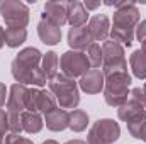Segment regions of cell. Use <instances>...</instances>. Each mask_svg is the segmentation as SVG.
<instances>
[{
	"instance_id": "17",
	"label": "cell",
	"mask_w": 146,
	"mask_h": 144,
	"mask_svg": "<svg viewBox=\"0 0 146 144\" xmlns=\"http://www.w3.org/2000/svg\"><path fill=\"white\" fill-rule=\"evenodd\" d=\"M21 122H22V131L27 134H37L44 127V117L39 112H22L21 114Z\"/></svg>"
},
{
	"instance_id": "16",
	"label": "cell",
	"mask_w": 146,
	"mask_h": 144,
	"mask_svg": "<svg viewBox=\"0 0 146 144\" xmlns=\"http://www.w3.org/2000/svg\"><path fill=\"white\" fill-rule=\"evenodd\" d=\"M102 46V56H104V61H102V66L104 65H114V63H121L126 59V51H124V46L107 39L106 42L100 44Z\"/></svg>"
},
{
	"instance_id": "1",
	"label": "cell",
	"mask_w": 146,
	"mask_h": 144,
	"mask_svg": "<svg viewBox=\"0 0 146 144\" xmlns=\"http://www.w3.org/2000/svg\"><path fill=\"white\" fill-rule=\"evenodd\" d=\"M41 59L42 53L37 48H24L19 51V54L12 59L10 63V73L15 80V83L26 85V87H34L42 88L48 83V78L41 71Z\"/></svg>"
},
{
	"instance_id": "26",
	"label": "cell",
	"mask_w": 146,
	"mask_h": 144,
	"mask_svg": "<svg viewBox=\"0 0 146 144\" xmlns=\"http://www.w3.org/2000/svg\"><path fill=\"white\" fill-rule=\"evenodd\" d=\"M37 93H39V88L29 87V90H27V100H26V110H29V112H36Z\"/></svg>"
},
{
	"instance_id": "25",
	"label": "cell",
	"mask_w": 146,
	"mask_h": 144,
	"mask_svg": "<svg viewBox=\"0 0 146 144\" xmlns=\"http://www.w3.org/2000/svg\"><path fill=\"white\" fill-rule=\"evenodd\" d=\"M7 127H9L10 134H21L22 132L21 114H17V112H7Z\"/></svg>"
},
{
	"instance_id": "15",
	"label": "cell",
	"mask_w": 146,
	"mask_h": 144,
	"mask_svg": "<svg viewBox=\"0 0 146 144\" xmlns=\"http://www.w3.org/2000/svg\"><path fill=\"white\" fill-rule=\"evenodd\" d=\"M90 20V14L85 9L83 2L80 0H72L68 2V24L72 27H83Z\"/></svg>"
},
{
	"instance_id": "37",
	"label": "cell",
	"mask_w": 146,
	"mask_h": 144,
	"mask_svg": "<svg viewBox=\"0 0 146 144\" xmlns=\"http://www.w3.org/2000/svg\"><path fill=\"white\" fill-rule=\"evenodd\" d=\"M141 49H143V51H145V53H146V41H145V42H143V44H141Z\"/></svg>"
},
{
	"instance_id": "36",
	"label": "cell",
	"mask_w": 146,
	"mask_h": 144,
	"mask_svg": "<svg viewBox=\"0 0 146 144\" xmlns=\"http://www.w3.org/2000/svg\"><path fill=\"white\" fill-rule=\"evenodd\" d=\"M42 144H60L58 141H54V139H48V141H44Z\"/></svg>"
},
{
	"instance_id": "8",
	"label": "cell",
	"mask_w": 146,
	"mask_h": 144,
	"mask_svg": "<svg viewBox=\"0 0 146 144\" xmlns=\"http://www.w3.org/2000/svg\"><path fill=\"white\" fill-rule=\"evenodd\" d=\"M41 19L49 20L51 24L63 27L68 24V2L65 0H49L44 3V10L41 14Z\"/></svg>"
},
{
	"instance_id": "10",
	"label": "cell",
	"mask_w": 146,
	"mask_h": 144,
	"mask_svg": "<svg viewBox=\"0 0 146 144\" xmlns=\"http://www.w3.org/2000/svg\"><path fill=\"white\" fill-rule=\"evenodd\" d=\"M27 90H29V87L21 85V83H14V85L9 88V97H7L5 110H7V112H17V114L26 112Z\"/></svg>"
},
{
	"instance_id": "39",
	"label": "cell",
	"mask_w": 146,
	"mask_h": 144,
	"mask_svg": "<svg viewBox=\"0 0 146 144\" xmlns=\"http://www.w3.org/2000/svg\"><path fill=\"white\" fill-rule=\"evenodd\" d=\"M0 144H3V137H0Z\"/></svg>"
},
{
	"instance_id": "30",
	"label": "cell",
	"mask_w": 146,
	"mask_h": 144,
	"mask_svg": "<svg viewBox=\"0 0 146 144\" xmlns=\"http://www.w3.org/2000/svg\"><path fill=\"white\" fill-rule=\"evenodd\" d=\"M9 134V127H7V110L0 108V137H5Z\"/></svg>"
},
{
	"instance_id": "38",
	"label": "cell",
	"mask_w": 146,
	"mask_h": 144,
	"mask_svg": "<svg viewBox=\"0 0 146 144\" xmlns=\"http://www.w3.org/2000/svg\"><path fill=\"white\" fill-rule=\"evenodd\" d=\"M143 92L146 93V81H145V85H143Z\"/></svg>"
},
{
	"instance_id": "35",
	"label": "cell",
	"mask_w": 146,
	"mask_h": 144,
	"mask_svg": "<svg viewBox=\"0 0 146 144\" xmlns=\"http://www.w3.org/2000/svg\"><path fill=\"white\" fill-rule=\"evenodd\" d=\"M65 144H87V141H82V139H72V141H66Z\"/></svg>"
},
{
	"instance_id": "2",
	"label": "cell",
	"mask_w": 146,
	"mask_h": 144,
	"mask_svg": "<svg viewBox=\"0 0 146 144\" xmlns=\"http://www.w3.org/2000/svg\"><path fill=\"white\" fill-rule=\"evenodd\" d=\"M48 90L54 95L56 104L60 108H75L80 104V88H78V81L75 78H70L63 73H58L53 80L48 81Z\"/></svg>"
},
{
	"instance_id": "18",
	"label": "cell",
	"mask_w": 146,
	"mask_h": 144,
	"mask_svg": "<svg viewBox=\"0 0 146 144\" xmlns=\"http://www.w3.org/2000/svg\"><path fill=\"white\" fill-rule=\"evenodd\" d=\"M129 68L138 80H146V53L143 49L133 51L129 56Z\"/></svg>"
},
{
	"instance_id": "34",
	"label": "cell",
	"mask_w": 146,
	"mask_h": 144,
	"mask_svg": "<svg viewBox=\"0 0 146 144\" xmlns=\"http://www.w3.org/2000/svg\"><path fill=\"white\" fill-rule=\"evenodd\" d=\"M139 139H141V141H145V143H146V122H145V126H143V129H141V134H139Z\"/></svg>"
},
{
	"instance_id": "11",
	"label": "cell",
	"mask_w": 146,
	"mask_h": 144,
	"mask_svg": "<svg viewBox=\"0 0 146 144\" xmlns=\"http://www.w3.org/2000/svg\"><path fill=\"white\" fill-rule=\"evenodd\" d=\"M87 27H88V32H90V36H92V39H94V42H99V41L106 42V41L109 39L110 20H109L107 15H104V14H97V15L90 17Z\"/></svg>"
},
{
	"instance_id": "6",
	"label": "cell",
	"mask_w": 146,
	"mask_h": 144,
	"mask_svg": "<svg viewBox=\"0 0 146 144\" xmlns=\"http://www.w3.org/2000/svg\"><path fill=\"white\" fill-rule=\"evenodd\" d=\"M0 15L7 27H27L29 24V7L21 0H2Z\"/></svg>"
},
{
	"instance_id": "22",
	"label": "cell",
	"mask_w": 146,
	"mask_h": 144,
	"mask_svg": "<svg viewBox=\"0 0 146 144\" xmlns=\"http://www.w3.org/2000/svg\"><path fill=\"white\" fill-rule=\"evenodd\" d=\"M90 124V119H88V114L82 108H75L70 112V117H68V129H72L73 132H83Z\"/></svg>"
},
{
	"instance_id": "28",
	"label": "cell",
	"mask_w": 146,
	"mask_h": 144,
	"mask_svg": "<svg viewBox=\"0 0 146 144\" xmlns=\"http://www.w3.org/2000/svg\"><path fill=\"white\" fill-rule=\"evenodd\" d=\"M129 98H133V100H136L139 105L143 108H146V93L143 92V88L141 87H136V88H133L131 90V95H129Z\"/></svg>"
},
{
	"instance_id": "3",
	"label": "cell",
	"mask_w": 146,
	"mask_h": 144,
	"mask_svg": "<svg viewBox=\"0 0 146 144\" xmlns=\"http://www.w3.org/2000/svg\"><path fill=\"white\" fill-rule=\"evenodd\" d=\"M131 83L133 78L129 73H115L106 76V83L102 90L106 104L114 108H119L122 104H126L131 95Z\"/></svg>"
},
{
	"instance_id": "14",
	"label": "cell",
	"mask_w": 146,
	"mask_h": 144,
	"mask_svg": "<svg viewBox=\"0 0 146 144\" xmlns=\"http://www.w3.org/2000/svg\"><path fill=\"white\" fill-rule=\"evenodd\" d=\"M37 36L46 46H56L61 41V27L51 24L49 20L41 19L37 22Z\"/></svg>"
},
{
	"instance_id": "23",
	"label": "cell",
	"mask_w": 146,
	"mask_h": 144,
	"mask_svg": "<svg viewBox=\"0 0 146 144\" xmlns=\"http://www.w3.org/2000/svg\"><path fill=\"white\" fill-rule=\"evenodd\" d=\"M27 39L26 27H5V44L9 48H19Z\"/></svg>"
},
{
	"instance_id": "21",
	"label": "cell",
	"mask_w": 146,
	"mask_h": 144,
	"mask_svg": "<svg viewBox=\"0 0 146 144\" xmlns=\"http://www.w3.org/2000/svg\"><path fill=\"white\" fill-rule=\"evenodd\" d=\"M56 107H58V104H56L54 95H53L49 90L39 88V93H37V102H36V112H39L41 115H46L48 112L54 110Z\"/></svg>"
},
{
	"instance_id": "33",
	"label": "cell",
	"mask_w": 146,
	"mask_h": 144,
	"mask_svg": "<svg viewBox=\"0 0 146 144\" xmlns=\"http://www.w3.org/2000/svg\"><path fill=\"white\" fill-rule=\"evenodd\" d=\"M5 46V29L0 26V49Z\"/></svg>"
},
{
	"instance_id": "24",
	"label": "cell",
	"mask_w": 146,
	"mask_h": 144,
	"mask_svg": "<svg viewBox=\"0 0 146 144\" xmlns=\"http://www.w3.org/2000/svg\"><path fill=\"white\" fill-rule=\"evenodd\" d=\"M85 54H87V59H88V63H90L92 68H97V70L102 68L104 56H102V46H100L99 42H92V44L87 48Z\"/></svg>"
},
{
	"instance_id": "20",
	"label": "cell",
	"mask_w": 146,
	"mask_h": 144,
	"mask_svg": "<svg viewBox=\"0 0 146 144\" xmlns=\"http://www.w3.org/2000/svg\"><path fill=\"white\" fill-rule=\"evenodd\" d=\"M58 66H60V58L54 51H48L46 54H42L41 59V71L44 73V76L49 80H53L58 75Z\"/></svg>"
},
{
	"instance_id": "5",
	"label": "cell",
	"mask_w": 146,
	"mask_h": 144,
	"mask_svg": "<svg viewBox=\"0 0 146 144\" xmlns=\"http://www.w3.org/2000/svg\"><path fill=\"white\" fill-rule=\"evenodd\" d=\"M121 137V127L114 119H99L87 134V144H114Z\"/></svg>"
},
{
	"instance_id": "4",
	"label": "cell",
	"mask_w": 146,
	"mask_h": 144,
	"mask_svg": "<svg viewBox=\"0 0 146 144\" xmlns=\"http://www.w3.org/2000/svg\"><path fill=\"white\" fill-rule=\"evenodd\" d=\"M117 117H119V120L126 122L129 134L134 139H139L141 129L146 122V108H143L136 100L129 98L126 104H122L117 108Z\"/></svg>"
},
{
	"instance_id": "32",
	"label": "cell",
	"mask_w": 146,
	"mask_h": 144,
	"mask_svg": "<svg viewBox=\"0 0 146 144\" xmlns=\"http://www.w3.org/2000/svg\"><path fill=\"white\" fill-rule=\"evenodd\" d=\"M83 5H85V9L90 12V10H95V9H99V7L102 5V2H100V0H97V2H90V0H85V2H83Z\"/></svg>"
},
{
	"instance_id": "31",
	"label": "cell",
	"mask_w": 146,
	"mask_h": 144,
	"mask_svg": "<svg viewBox=\"0 0 146 144\" xmlns=\"http://www.w3.org/2000/svg\"><path fill=\"white\" fill-rule=\"evenodd\" d=\"M7 97H9V88L5 87V83L0 81V108L7 104Z\"/></svg>"
},
{
	"instance_id": "27",
	"label": "cell",
	"mask_w": 146,
	"mask_h": 144,
	"mask_svg": "<svg viewBox=\"0 0 146 144\" xmlns=\"http://www.w3.org/2000/svg\"><path fill=\"white\" fill-rule=\"evenodd\" d=\"M3 144H34L31 139H27V137H24V136H21V134H7L5 137H3Z\"/></svg>"
},
{
	"instance_id": "7",
	"label": "cell",
	"mask_w": 146,
	"mask_h": 144,
	"mask_svg": "<svg viewBox=\"0 0 146 144\" xmlns=\"http://www.w3.org/2000/svg\"><path fill=\"white\" fill-rule=\"evenodd\" d=\"M60 68L61 73L70 78H82L88 70H92L87 54L83 51H65L60 58Z\"/></svg>"
},
{
	"instance_id": "29",
	"label": "cell",
	"mask_w": 146,
	"mask_h": 144,
	"mask_svg": "<svg viewBox=\"0 0 146 144\" xmlns=\"http://www.w3.org/2000/svg\"><path fill=\"white\" fill-rule=\"evenodd\" d=\"M134 37L143 44L146 41V19L145 20H139V24L136 26V32H134Z\"/></svg>"
},
{
	"instance_id": "9",
	"label": "cell",
	"mask_w": 146,
	"mask_h": 144,
	"mask_svg": "<svg viewBox=\"0 0 146 144\" xmlns=\"http://www.w3.org/2000/svg\"><path fill=\"white\" fill-rule=\"evenodd\" d=\"M104 83H106V76H104L102 70L92 68L80 78L78 88L88 95H95V93H100L104 90Z\"/></svg>"
},
{
	"instance_id": "13",
	"label": "cell",
	"mask_w": 146,
	"mask_h": 144,
	"mask_svg": "<svg viewBox=\"0 0 146 144\" xmlns=\"http://www.w3.org/2000/svg\"><path fill=\"white\" fill-rule=\"evenodd\" d=\"M68 117H70L68 110L56 107L54 110H51L44 115V126L51 132H61V131L68 129Z\"/></svg>"
},
{
	"instance_id": "12",
	"label": "cell",
	"mask_w": 146,
	"mask_h": 144,
	"mask_svg": "<svg viewBox=\"0 0 146 144\" xmlns=\"http://www.w3.org/2000/svg\"><path fill=\"white\" fill-rule=\"evenodd\" d=\"M66 41H68V46L72 48L73 51H83V53L94 42V39L90 36L87 26H83V27H70Z\"/></svg>"
},
{
	"instance_id": "19",
	"label": "cell",
	"mask_w": 146,
	"mask_h": 144,
	"mask_svg": "<svg viewBox=\"0 0 146 144\" xmlns=\"http://www.w3.org/2000/svg\"><path fill=\"white\" fill-rule=\"evenodd\" d=\"M134 32H136V29H133V27H119V26H112L110 24V34L109 37L112 41H115V42H119V44H122V46H133V42H134Z\"/></svg>"
}]
</instances>
